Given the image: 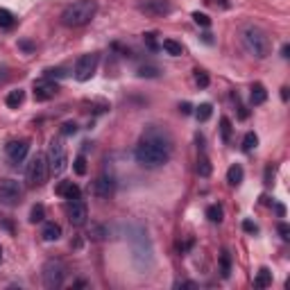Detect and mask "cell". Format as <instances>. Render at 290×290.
Returning a JSON list of instances; mask_svg holds the SVG:
<instances>
[{"label":"cell","instance_id":"1","mask_svg":"<svg viewBox=\"0 0 290 290\" xmlns=\"http://www.w3.org/2000/svg\"><path fill=\"white\" fill-rule=\"evenodd\" d=\"M172 157V136L166 129L157 127H148L143 132L141 141L134 148V159H136L138 166L143 168H161L163 163H168Z\"/></svg>","mask_w":290,"mask_h":290},{"label":"cell","instance_id":"2","mask_svg":"<svg viewBox=\"0 0 290 290\" xmlns=\"http://www.w3.org/2000/svg\"><path fill=\"white\" fill-rule=\"evenodd\" d=\"M240 41L243 48L256 59H265L270 53H272V41H270L268 32L261 30L259 25H247L243 27L240 32Z\"/></svg>","mask_w":290,"mask_h":290},{"label":"cell","instance_id":"3","mask_svg":"<svg viewBox=\"0 0 290 290\" xmlns=\"http://www.w3.org/2000/svg\"><path fill=\"white\" fill-rule=\"evenodd\" d=\"M98 12L95 0H75L73 5H68L62 12V23L66 27H84L93 21Z\"/></svg>","mask_w":290,"mask_h":290},{"label":"cell","instance_id":"4","mask_svg":"<svg viewBox=\"0 0 290 290\" xmlns=\"http://www.w3.org/2000/svg\"><path fill=\"white\" fill-rule=\"evenodd\" d=\"M66 263L62 259H48L43 263V270H41V277H43V286L48 290H57L64 286L66 281Z\"/></svg>","mask_w":290,"mask_h":290},{"label":"cell","instance_id":"5","mask_svg":"<svg viewBox=\"0 0 290 290\" xmlns=\"http://www.w3.org/2000/svg\"><path fill=\"white\" fill-rule=\"evenodd\" d=\"M48 175H50V168H48V159H45V154H34V157L30 159V163H27V168H25L27 186H32V188L43 186L45 179H48Z\"/></svg>","mask_w":290,"mask_h":290},{"label":"cell","instance_id":"6","mask_svg":"<svg viewBox=\"0 0 290 290\" xmlns=\"http://www.w3.org/2000/svg\"><path fill=\"white\" fill-rule=\"evenodd\" d=\"M45 159H48V168H50L53 175H62V172L66 170L68 154H66V148H64L62 138H53V141H50V148H48Z\"/></svg>","mask_w":290,"mask_h":290},{"label":"cell","instance_id":"7","mask_svg":"<svg viewBox=\"0 0 290 290\" xmlns=\"http://www.w3.org/2000/svg\"><path fill=\"white\" fill-rule=\"evenodd\" d=\"M98 64H100V55H95V53L82 55V57L77 59V64H75V79H77V82H88V79L95 75Z\"/></svg>","mask_w":290,"mask_h":290},{"label":"cell","instance_id":"8","mask_svg":"<svg viewBox=\"0 0 290 290\" xmlns=\"http://www.w3.org/2000/svg\"><path fill=\"white\" fill-rule=\"evenodd\" d=\"M23 198V186L21 181L16 179H3L0 181V202L7 204V207H14L18 204Z\"/></svg>","mask_w":290,"mask_h":290},{"label":"cell","instance_id":"9","mask_svg":"<svg viewBox=\"0 0 290 290\" xmlns=\"http://www.w3.org/2000/svg\"><path fill=\"white\" fill-rule=\"evenodd\" d=\"M27 152H30V141H27V138H14V141H9L5 145V157H7V161L14 163V166L25 161Z\"/></svg>","mask_w":290,"mask_h":290},{"label":"cell","instance_id":"10","mask_svg":"<svg viewBox=\"0 0 290 290\" xmlns=\"http://www.w3.org/2000/svg\"><path fill=\"white\" fill-rule=\"evenodd\" d=\"M66 216H68V222L73 227H84L88 220V207L82 198L77 200H68V207H66Z\"/></svg>","mask_w":290,"mask_h":290},{"label":"cell","instance_id":"11","mask_svg":"<svg viewBox=\"0 0 290 290\" xmlns=\"http://www.w3.org/2000/svg\"><path fill=\"white\" fill-rule=\"evenodd\" d=\"M57 93H59L57 82H53L50 77L36 79V82H34V100L36 102H48V100H53Z\"/></svg>","mask_w":290,"mask_h":290},{"label":"cell","instance_id":"12","mask_svg":"<svg viewBox=\"0 0 290 290\" xmlns=\"http://www.w3.org/2000/svg\"><path fill=\"white\" fill-rule=\"evenodd\" d=\"M116 190V181L111 175H107V172H102V175L95 177V181H93V195L100 200H109L111 195H114Z\"/></svg>","mask_w":290,"mask_h":290},{"label":"cell","instance_id":"13","mask_svg":"<svg viewBox=\"0 0 290 290\" xmlns=\"http://www.w3.org/2000/svg\"><path fill=\"white\" fill-rule=\"evenodd\" d=\"M138 9L150 14V16H168L172 12V5L170 0H141Z\"/></svg>","mask_w":290,"mask_h":290},{"label":"cell","instance_id":"14","mask_svg":"<svg viewBox=\"0 0 290 290\" xmlns=\"http://www.w3.org/2000/svg\"><path fill=\"white\" fill-rule=\"evenodd\" d=\"M57 195L64 200H77V198H82V190H79V186L75 181H62L57 186Z\"/></svg>","mask_w":290,"mask_h":290},{"label":"cell","instance_id":"15","mask_svg":"<svg viewBox=\"0 0 290 290\" xmlns=\"http://www.w3.org/2000/svg\"><path fill=\"white\" fill-rule=\"evenodd\" d=\"M41 238L45 243H53V240H59L62 238V227L57 222H45L43 229H41Z\"/></svg>","mask_w":290,"mask_h":290},{"label":"cell","instance_id":"16","mask_svg":"<svg viewBox=\"0 0 290 290\" xmlns=\"http://www.w3.org/2000/svg\"><path fill=\"white\" fill-rule=\"evenodd\" d=\"M265 100H268V91H265V86L263 84H254V86L250 88V102L254 107H259V105H263Z\"/></svg>","mask_w":290,"mask_h":290},{"label":"cell","instance_id":"17","mask_svg":"<svg viewBox=\"0 0 290 290\" xmlns=\"http://www.w3.org/2000/svg\"><path fill=\"white\" fill-rule=\"evenodd\" d=\"M243 177H245V170H243L240 163H233V166L227 170V181H229V186H240V184H243Z\"/></svg>","mask_w":290,"mask_h":290},{"label":"cell","instance_id":"18","mask_svg":"<svg viewBox=\"0 0 290 290\" xmlns=\"http://www.w3.org/2000/svg\"><path fill=\"white\" fill-rule=\"evenodd\" d=\"M23 100H25V91L16 88V91H9L7 93V98H5V105H7L9 109H18V107L23 105Z\"/></svg>","mask_w":290,"mask_h":290},{"label":"cell","instance_id":"19","mask_svg":"<svg viewBox=\"0 0 290 290\" xmlns=\"http://www.w3.org/2000/svg\"><path fill=\"white\" fill-rule=\"evenodd\" d=\"M161 48L166 50L168 55H172V57H181V55H184V45H181L179 41H175V39H163Z\"/></svg>","mask_w":290,"mask_h":290},{"label":"cell","instance_id":"20","mask_svg":"<svg viewBox=\"0 0 290 290\" xmlns=\"http://www.w3.org/2000/svg\"><path fill=\"white\" fill-rule=\"evenodd\" d=\"M254 286H256V288H268V286H272V272H270L268 268H261L259 272H256Z\"/></svg>","mask_w":290,"mask_h":290},{"label":"cell","instance_id":"21","mask_svg":"<svg viewBox=\"0 0 290 290\" xmlns=\"http://www.w3.org/2000/svg\"><path fill=\"white\" fill-rule=\"evenodd\" d=\"M231 132H233L231 120H229L227 116H222V118H220V136H222V143L231 141Z\"/></svg>","mask_w":290,"mask_h":290},{"label":"cell","instance_id":"22","mask_svg":"<svg viewBox=\"0 0 290 290\" xmlns=\"http://www.w3.org/2000/svg\"><path fill=\"white\" fill-rule=\"evenodd\" d=\"M14 25H16V16L9 9H0V27L3 30H12Z\"/></svg>","mask_w":290,"mask_h":290},{"label":"cell","instance_id":"23","mask_svg":"<svg viewBox=\"0 0 290 290\" xmlns=\"http://www.w3.org/2000/svg\"><path fill=\"white\" fill-rule=\"evenodd\" d=\"M211 116H213V107L209 105V102H204V105H200L198 109H195V118H198L200 123H207Z\"/></svg>","mask_w":290,"mask_h":290},{"label":"cell","instance_id":"24","mask_svg":"<svg viewBox=\"0 0 290 290\" xmlns=\"http://www.w3.org/2000/svg\"><path fill=\"white\" fill-rule=\"evenodd\" d=\"M136 75H138V77L152 79V77H159V75H161V71H159V66H152V64H143V66H138Z\"/></svg>","mask_w":290,"mask_h":290},{"label":"cell","instance_id":"25","mask_svg":"<svg viewBox=\"0 0 290 290\" xmlns=\"http://www.w3.org/2000/svg\"><path fill=\"white\" fill-rule=\"evenodd\" d=\"M198 175L200 177H209V175H211V161H209L207 154H202V157L198 159Z\"/></svg>","mask_w":290,"mask_h":290},{"label":"cell","instance_id":"26","mask_svg":"<svg viewBox=\"0 0 290 290\" xmlns=\"http://www.w3.org/2000/svg\"><path fill=\"white\" fill-rule=\"evenodd\" d=\"M43 218H45V207H43V204H34L32 211H30V222L32 224L43 222Z\"/></svg>","mask_w":290,"mask_h":290},{"label":"cell","instance_id":"27","mask_svg":"<svg viewBox=\"0 0 290 290\" xmlns=\"http://www.w3.org/2000/svg\"><path fill=\"white\" fill-rule=\"evenodd\" d=\"M220 272H222L224 279L231 274V256H229V252H222V256H220Z\"/></svg>","mask_w":290,"mask_h":290},{"label":"cell","instance_id":"28","mask_svg":"<svg viewBox=\"0 0 290 290\" xmlns=\"http://www.w3.org/2000/svg\"><path fill=\"white\" fill-rule=\"evenodd\" d=\"M256 145H259V136L254 132H247L245 138H243V152H252Z\"/></svg>","mask_w":290,"mask_h":290},{"label":"cell","instance_id":"29","mask_svg":"<svg viewBox=\"0 0 290 290\" xmlns=\"http://www.w3.org/2000/svg\"><path fill=\"white\" fill-rule=\"evenodd\" d=\"M207 218L211 220V222H222V209H220L218 204H211V207L207 209Z\"/></svg>","mask_w":290,"mask_h":290},{"label":"cell","instance_id":"30","mask_svg":"<svg viewBox=\"0 0 290 290\" xmlns=\"http://www.w3.org/2000/svg\"><path fill=\"white\" fill-rule=\"evenodd\" d=\"M73 170H75V175H86V157L84 154H79L73 161Z\"/></svg>","mask_w":290,"mask_h":290},{"label":"cell","instance_id":"31","mask_svg":"<svg viewBox=\"0 0 290 290\" xmlns=\"http://www.w3.org/2000/svg\"><path fill=\"white\" fill-rule=\"evenodd\" d=\"M195 82H198L200 88H207L209 86V75H207V71H195Z\"/></svg>","mask_w":290,"mask_h":290},{"label":"cell","instance_id":"32","mask_svg":"<svg viewBox=\"0 0 290 290\" xmlns=\"http://www.w3.org/2000/svg\"><path fill=\"white\" fill-rule=\"evenodd\" d=\"M193 21L198 23V25H202V27H209V25H211V18H209L207 14H200V12L193 14Z\"/></svg>","mask_w":290,"mask_h":290},{"label":"cell","instance_id":"33","mask_svg":"<svg viewBox=\"0 0 290 290\" xmlns=\"http://www.w3.org/2000/svg\"><path fill=\"white\" fill-rule=\"evenodd\" d=\"M75 132H77V123H71V120H68V123L62 125V134H64V136H71V134H75Z\"/></svg>","mask_w":290,"mask_h":290},{"label":"cell","instance_id":"34","mask_svg":"<svg viewBox=\"0 0 290 290\" xmlns=\"http://www.w3.org/2000/svg\"><path fill=\"white\" fill-rule=\"evenodd\" d=\"M145 36V43H148V48L150 50H159V45H157V39H154V32H148V34H143Z\"/></svg>","mask_w":290,"mask_h":290},{"label":"cell","instance_id":"35","mask_svg":"<svg viewBox=\"0 0 290 290\" xmlns=\"http://www.w3.org/2000/svg\"><path fill=\"white\" fill-rule=\"evenodd\" d=\"M64 75H66V68H48V71H45V77H64Z\"/></svg>","mask_w":290,"mask_h":290},{"label":"cell","instance_id":"36","mask_svg":"<svg viewBox=\"0 0 290 290\" xmlns=\"http://www.w3.org/2000/svg\"><path fill=\"white\" fill-rule=\"evenodd\" d=\"M243 229H245L247 233H256V231H259V227H256L252 220H245V222H243Z\"/></svg>","mask_w":290,"mask_h":290},{"label":"cell","instance_id":"37","mask_svg":"<svg viewBox=\"0 0 290 290\" xmlns=\"http://www.w3.org/2000/svg\"><path fill=\"white\" fill-rule=\"evenodd\" d=\"M279 233H281V238H283V240H288V238H290V227H288L286 222H281V224H279Z\"/></svg>","mask_w":290,"mask_h":290},{"label":"cell","instance_id":"38","mask_svg":"<svg viewBox=\"0 0 290 290\" xmlns=\"http://www.w3.org/2000/svg\"><path fill=\"white\" fill-rule=\"evenodd\" d=\"M175 288H198V283L195 281H177Z\"/></svg>","mask_w":290,"mask_h":290},{"label":"cell","instance_id":"39","mask_svg":"<svg viewBox=\"0 0 290 290\" xmlns=\"http://www.w3.org/2000/svg\"><path fill=\"white\" fill-rule=\"evenodd\" d=\"M18 45H21L23 50H27V53H30V50H34V45H32V43H27V41H21V43H18Z\"/></svg>","mask_w":290,"mask_h":290},{"label":"cell","instance_id":"40","mask_svg":"<svg viewBox=\"0 0 290 290\" xmlns=\"http://www.w3.org/2000/svg\"><path fill=\"white\" fill-rule=\"evenodd\" d=\"M281 57H283V59H288V57H290V45H288V43L281 48Z\"/></svg>","mask_w":290,"mask_h":290},{"label":"cell","instance_id":"41","mask_svg":"<svg viewBox=\"0 0 290 290\" xmlns=\"http://www.w3.org/2000/svg\"><path fill=\"white\" fill-rule=\"evenodd\" d=\"M207 3H211V0H207ZM213 5H218V3H213ZM220 5H222V7H224V9H227V7H229V3H227V0H220Z\"/></svg>","mask_w":290,"mask_h":290},{"label":"cell","instance_id":"42","mask_svg":"<svg viewBox=\"0 0 290 290\" xmlns=\"http://www.w3.org/2000/svg\"><path fill=\"white\" fill-rule=\"evenodd\" d=\"M277 213H279V216H283V213H286V209H283L281 204H277Z\"/></svg>","mask_w":290,"mask_h":290},{"label":"cell","instance_id":"43","mask_svg":"<svg viewBox=\"0 0 290 290\" xmlns=\"http://www.w3.org/2000/svg\"><path fill=\"white\" fill-rule=\"evenodd\" d=\"M202 39L207 41V43H213V39H211V34H202Z\"/></svg>","mask_w":290,"mask_h":290},{"label":"cell","instance_id":"44","mask_svg":"<svg viewBox=\"0 0 290 290\" xmlns=\"http://www.w3.org/2000/svg\"><path fill=\"white\" fill-rule=\"evenodd\" d=\"M181 111H184V114H190V105H181Z\"/></svg>","mask_w":290,"mask_h":290},{"label":"cell","instance_id":"45","mask_svg":"<svg viewBox=\"0 0 290 290\" xmlns=\"http://www.w3.org/2000/svg\"><path fill=\"white\" fill-rule=\"evenodd\" d=\"M0 263H3V247H0Z\"/></svg>","mask_w":290,"mask_h":290}]
</instances>
